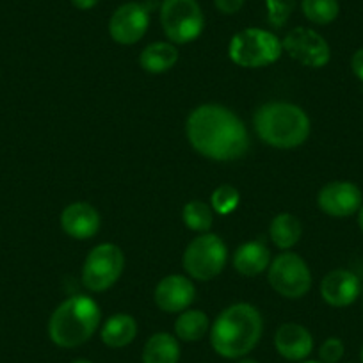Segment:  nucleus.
I'll return each instance as SVG.
<instances>
[{"mask_svg":"<svg viewBox=\"0 0 363 363\" xmlns=\"http://www.w3.org/2000/svg\"><path fill=\"white\" fill-rule=\"evenodd\" d=\"M191 146L212 160H235L250 150V134L235 113L223 106L207 104L187 118Z\"/></svg>","mask_w":363,"mask_h":363,"instance_id":"nucleus-1","label":"nucleus"},{"mask_svg":"<svg viewBox=\"0 0 363 363\" xmlns=\"http://www.w3.org/2000/svg\"><path fill=\"white\" fill-rule=\"evenodd\" d=\"M264 320L247 303H237L219 313L211 330V344L223 358L237 359L250 354L262 338Z\"/></svg>","mask_w":363,"mask_h":363,"instance_id":"nucleus-2","label":"nucleus"},{"mask_svg":"<svg viewBox=\"0 0 363 363\" xmlns=\"http://www.w3.org/2000/svg\"><path fill=\"white\" fill-rule=\"evenodd\" d=\"M253 123L258 138L274 148H296L310 135V118L301 107L289 102L264 104L255 113Z\"/></svg>","mask_w":363,"mask_h":363,"instance_id":"nucleus-3","label":"nucleus"},{"mask_svg":"<svg viewBox=\"0 0 363 363\" xmlns=\"http://www.w3.org/2000/svg\"><path fill=\"white\" fill-rule=\"evenodd\" d=\"M100 306L87 296H73L55 308L48 323V335L55 345L65 349L86 344L100 326Z\"/></svg>","mask_w":363,"mask_h":363,"instance_id":"nucleus-4","label":"nucleus"},{"mask_svg":"<svg viewBox=\"0 0 363 363\" xmlns=\"http://www.w3.org/2000/svg\"><path fill=\"white\" fill-rule=\"evenodd\" d=\"M280 38L264 29H244L232 38L228 47L230 59L242 68H262L280 59Z\"/></svg>","mask_w":363,"mask_h":363,"instance_id":"nucleus-5","label":"nucleus"},{"mask_svg":"<svg viewBox=\"0 0 363 363\" xmlns=\"http://www.w3.org/2000/svg\"><path fill=\"white\" fill-rule=\"evenodd\" d=\"M160 23L167 40L186 45L203 33L205 16L196 0H162Z\"/></svg>","mask_w":363,"mask_h":363,"instance_id":"nucleus-6","label":"nucleus"},{"mask_svg":"<svg viewBox=\"0 0 363 363\" xmlns=\"http://www.w3.org/2000/svg\"><path fill=\"white\" fill-rule=\"evenodd\" d=\"M123 267V251L116 244H100L91 250L84 262L82 281L91 292H104L120 280Z\"/></svg>","mask_w":363,"mask_h":363,"instance_id":"nucleus-7","label":"nucleus"},{"mask_svg":"<svg viewBox=\"0 0 363 363\" xmlns=\"http://www.w3.org/2000/svg\"><path fill=\"white\" fill-rule=\"evenodd\" d=\"M225 242L214 233H203L187 246L184 253V267L194 280L208 281L223 271L226 264Z\"/></svg>","mask_w":363,"mask_h":363,"instance_id":"nucleus-8","label":"nucleus"},{"mask_svg":"<svg viewBox=\"0 0 363 363\" xmlns=\"http://www.w3.org/2000/svg\"><path fill=\"white\" fill-rule=\"evenodd\" d=\"M269 284L284 298L299 299L312 287V272L299 255L287 251L269 265Z\"/></svg>","mask_w":363,"mask_h":363,"instance_id":"nucleus-9","label":"nucleus"},{"mask_svg":"<svg viewBox=\"0 0 363 363\" xmlns=\"http://www.w3.org/2000/svg\"><path fill=\"white\" fill-rule=\"evenodd\" d=\"M281 47L294 61L306 68H323L331 59L328 41L317 30L306 27H296L287 33L281 41Z\"/></svg>","mask_w":363,"mask_h":363,"instance_id":"nucleus-10","label":"nucleus"},{"mask_svg":"<svg viewBox=\"0 0 363 363\" xmlns=\"http://www.w3.org/2000/svg\"><path fill=\"white\" fill-rule=\"evenodd\" d=\"M320 211L333 218H349L356 214L363 205V194L352 182H330L317 196Z\"/></svg>","mask_w":363,"mask_h":363,"instance_id":"nucleus-11","label":"nucleus"},{"mask_svg":"<svg viewBox=\"0 0 363 363\" xmlns=\"http://www.w3.org/2000/svg\"><path fill=\"white\" fill-rule=\"evenodd\" d=\"M150 26L148 9L138 2L120 6L111 16L109 34L116 43L134 45L146 34Z\"/></svg>","mask_w":363,"mask_h":363,"instance_id":"nucleus-12","label":"nucleus"},{"mask_svg":"<svg viewBox=\"0 0 363 363\" xmlns=\"http://www.w3.org/2000/svg\"><path fill=\"white\" fill-rule=\"evenodd\" d=\"M196 299V289L193 281L180 274L162 278L155 287V303L162 312L178 313L187 310Z\"/></svg>","mask_w":363,"mask_h":363,"instance_id":"nucleus-13","label":"nucleus"},{"mask_svg":"<svg viewBox=\"0 0 363 363\" xmlns=\"http://www.w3.org/2000/svg\"><path fill=\"white\" fill-rule=\"evenodd\" d=\"M362 292L358 277L347 269H335L320 281V296L324 301L337 308L352 305Z\"/></svg>","mask_w":363,"mask_h":363,"instance_id":"nucleus-14","label":"nucleus"},{"mask_svg":"<svg viewBox=\"0 0 363 363\" xmlns=\"http://www.w3.org/2000/svg\"><path fill=\"white\" fill-rule=\"evenodd\" d=\"M274 347L289 362H303L312 352L313 337L301 324L287 323L277 330Z\"/></svg>","mask_w":363,"mask_h":363,"instance_id":"nucleus-15","label":"nucleus"},{"mask_svg":"<svg viewBox=\"0 0 363 363\" xmlns=\"http://www.w3.org/2000/svg\"><path fill=\"white\" fill-rule=\"evenodd\" d=\"M61 226L73 239H91L100 230V214L93 205L77 201L62 211Z\"/></svg>","mask_w":363,"mask_h":363,"instance_id":"nucleus-16","label":"nucleus"},{"mask_svg":"<svg viewBox=\"0 0 363 363\" xmlns=\"http://www.w3.org/2000/svg\"><path fill=\"white\" fill-rule=\"evenodd\" d=\"M271 253L264 240H250L233 255V267L244 277H257L269 267Z\"/></svg>","mask_w":363,"mask_h":363,"instance_id":"nucleus-17","label":"nucleus"},{"mask_svg":"<svg viewBox=\"0 0 363 363\" xmlns=\"http://www.w3.org/2000/svg\"><path fill=\"white\" fill-rule=\"evenodd\" d=\"M135 335H138V323L134 317L128 313H116L106 320L100 337L107 347L121 349L130 345Z\"/></svg>","mask_w":363,"mask_h":363,"instance_id":"nucleus-18","label":"nucleus"},{"mask_svg":"<svg viewBox=\"0 0 363 363\" xmlns=\"http://www.w3.org/2000/svg\"><path fill=\"white\" fill-rule=\"evenodd\" d=\"M178 61V50L174 45L166 43V41H157V43L148 45L139 55V65L145 72L164 73L173 68Z\"/></svg>","mask_w":363,"mask_h":363,"instance_id":"nucleus-19","label":"nucleus"},{"mask_svg":"<svg viewBox=\"0 0 363 363\" xmlns=\"http://www.w3.org/2000/svg\"><path fill=\"white\" fill-rule=\"evenodd\" d=\"M180 344L169 333H155L143 349V363H178Z\"/></svg>","mask_w":363,"mask_h":363,"instance_id":"nucleus-20","label":"nucleus"},{"mask_svg":"<svg viewBox=\"0 0 363 363\" xmlns=\"http://www.w3.org/2000/svg\"><path fill=\"white\" fill-rule=\"evenodd\" d=\"M208 328H211V320L207 313L201 310H186L178 315L174 323V333L182 342H196L207 335Z\"/></svg>","mask_w":363,"mask_h":363,"instance_id":"nucleus-21","label":"nucleus"},{"mask_svg":"<svg viewBox=\"0 0 363 363\" xmlns=\"http://www.w3.org/2000/svg\"><path fill=\"white\" fill-rule=\"evenodd\" d=\"M301 223L292 214L277 216L272 219L271 228H269V235H271L272 242L277 244L280 250H291L292 246H296L301 239Z\"/></svg>","mask_w":363,"mask_h":363,"instance_id":"nucleus-22","label":"nucleus"},{"mask_svg":"<svg viewBox=\"0 0 363 363\" xmlns=\"http://www.w3.org/2000/svg\"><path fill=\"white\" fill-rule=\"evenodd\" d=\"M303 15L306 20L317 26H328L335 22L340 13V4L338 0H303L301 2Z\"/></svg>","mask_w":363,"mask_h":363,"instance_id":"nucleus-23","label":"nucleus"},{"mask_svg":"<svg viewBox=\"0 0 363 363\" xmlns=\"http://www.w3.org/2000/svg\"><path fill=\"white\" fill-rule=\"evenodd\" d=\"M182 218L189 230L207 233L212 226V208L200 200L189 201L182 211Z\"/></svg>","mask_w":363,"mask_h":363,"instance_id":"nucleus-24","label":"nucleus"},{"mask_svg":"<svg viewBox=\"0 0 363 363\" xmlns=\"http://www.w3.org/2000/svg\"><path fill=\"white\" fill-rule=\"evenodd\" d=\"M212 211H216L218 214H232L240 203V194L239 191L233 186H228V184H223L218 189L212 193Z\"/></svg>","mask_w":363,"mask_h":363,"instance_id":"nucleus-25","label":"nucleus"},{"mask_svg":"<svg viewBox=\"0 0 363 363\" xmlns=\"http://www.w3.org/2000/svg\"><path fill=\"white\" fill-rule=\"evenodd\" d=\"M298 0H265L267 6V20L274 29H280L291 18Z\"/></svg>","mask_w":363,"mask_h":363,"instance_id":"nucleus-26","label":"nucleus"},{"mask_svg":"<svg viewBox=\"0 0 363 363\" xmlns=\"http://www.w3.org/2000/svg\"><path fill=\"white\" fill-rule=\"evenodd\" d=\"M345 352V345L340 338H328L319 347V359L323 363H338Z\"/></svg>","mask_w":363,"mask_h":363,"instance_id":"nucleus-27","label":"nucleus"},{"mask_svg":"<svg viewBox=\"0 0 363 363\" xmlns=\"http://www.w3.org/2000/svg\"><path fill=\"white\" fill-rule=\"evenodd\" d=\"M246 0H214L216 8L219 9L225 15H235L237 11H240Z\"/></svg>","mask_w":363,"mask_h":363,"instance_id":"nucleus-28","label":"nucleus"},{"mask_svg":"<svg viewBox=\"0 0 363 363\" xmlns=\"http://www.w3.org/2000/svg\"><path fill=\"white\" fill-rule=\"evenodd\" d=\"M351 68H352V73H354V75L363 82V48H359V50H356L354 54H352Z\"/></svg>","mask_w":363,"mask_h":363,"instance_id":"nucleus-29","label":"nucleus"},{"mask_svg":"<svg viewBox=\"0 0 363 363\" xmlns=\"http://www.w3.org/2000/svg\"><path fill=\"white\" fill-rule=\"evenodd\" d=\"M72 4L75 6L77 9H82V11H87V9H93L96 4H99V0H72Z\"/></svg>","mask_w":363,"mask_h":363,"instance_id":"nucleus-30","label":"nucleus"},{"mask_svg":"<svg viewBox=\"0 0 363 363\" xmlns=\"http://www.w3.org/2000/svg\"><path fill=\"white\" fill-rule=\"evenodd\" d=\"M358 225H359V228H362V232H363V205H362V208L358 211Z\"/></svg>","mask_w":363,"mask_h":363,"instance_id":"nucleus-31","label":"nucleus"},{"mask_svg":"<svg viewBox=\"0 0 363 363\" xmlns=\"http://www.w3.org/2000/svg\"><path fill=\"white\" fill-rule=\"evenodd\" d=\"M237 363H258V362H257V359H253V358H242V359H239Z\"/></svg>","mask_w":363,"mask_h":363,"instance_id":"nucleus-32","label":"nucleus"},{"mask_svg":"<svg viewBox=\"0 0 363 363\" xmlns=\"http://www.w3.org/2000/svg\"><path fill=\"white\" fill-rule=\"evenodd\" d=\"M72 363H93V362H89V359H84V358H79V359H75V362H72Z\"/></svg>","mask_w":363,"mask_h":363,"instance_id":"nucleus-33","label":"nucleus"},{"mask_svg":"<svg viewBox=\"0 0 363 363\" xmlns=\"http://www.w3.org/2000/svg\"><path fill=\"white\" fill-rule=\"evenodd\" d=\"M299 363H323V362H315V359H303V362Z\"/></svg>","mask_w":363,"mask_h":363,"instance_id":"nucleus-34","label":"nucleus"},{"mask_svg":"<svg viewBox=\"0 0 363 363\" xmlns=\"http://www.w3.org/2000/svg\"><path fill=\"white\" fill-rule=\"evenodd\" d=\"M359 358H362V363H363V347H362V352H359Z\"/></svg>","mask_w":363,"mask_h":363,"instance_id":"nucleus-35","label":"nucleus"},{"mask_svg":"<svg viewBox=\"0 0 363 363\" xmlns=\"http://www.w3.org/2000/svg\"><path fill=\"white\" fill-rule=\"evenodd\" d=\"M362 298H363V289H362Z\"/></svg>","mask_w":363,"mask_h":363,"instance_id":"nucleus-36","label":"nucleus"}]
</instances>
